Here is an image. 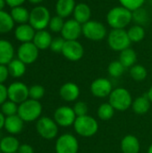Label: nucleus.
<instances>
[{
    "label": "nucleus",
    "instance_id": "obj_1",
    "mask_svg": "<svg viewBox=\"0 0 152 153\" xmlns=\"http://www.w3.org/2000/svg\"><path fill=\"white\" fill-rule=\"evenodd\" d=\"M133 20V12L124 6H116L107 14V22L113 29H124Z\"/></svg>",
    "mask_w": 152,
    "mask_h": 153
},
{
    "label": "nucleus",
    "instance_id": "obj_2",
    "mask_svg": "<svg viewBox=\"0 0 152 153\" xmlns=\"http://www.w3.org/2000/svg\"><path fill=\"white\" fill-rule=\"evenodd\" d=\"M42 105L39 100L28 99L22 103L19 104L17 115L26 123L37 121L41 117Z\"/></svg>",
    "mask_w": 152,
    "mask_h": 153
},
{
    "label": "nucleus",
    "instance_id": "obj_3",
    "mask_svg": "<svg viewBox=\"0 0 152 153\" xmlns=\"http://www.w3.org/2000/svg\"><path fill=\"white\" fill-rule=\"evenodd\" d=\"M74 131L82 137H91L99 131V123L91 116L77 117L73 124Z\"/></svg>",
    "mask_w": 152,
    "mask_h": 153
},
{
    "label": "nucleus",
    "instance_id": "obj_4",
    "mask_svg": "<svg viewBox=\"0 0 152 153\" xmlns=\"http://www.w3.org/2000/svg\"><path fill=\"white\" fill-rule=\"evenodd\" d=\"M133 98L130 91L125 88L114 89L108 97V102L116 111H125L132 107Z\"/></svg>",
    "mask_w": 152,
    "mask_h": 153
},
{
    "label": "nucleus",
    "instance_id": "obj_5",
    "mask_svg": "<svg viewBox=\"0 0 152 153\" xmlns=\"http://www.w3.org/2000/svg\"><path fill=\"white\" fill-rule=\"evenodd\" d=\"M58 125L48 117H41L36 122V131L45 140H53L58 134Z\"/></svg>",
    "mask_w": 152,
    "mask_h": 153
},
{
    "label": "nucleus",
    "instance_id": "obj_6",
    "mask_svg": "<svg viewBox=\"0 0 152 153\" xmlns=\"http://www.w3.org/2000/svg\"><path fill=\"white\" fill-rule=\"evenodd\" d=\"M50 19V13L47 7L36 6L30 12L29 23L35 30H42L48 26Z\"/></svg>",
    "mask_w": 152,
    "mask_h": 153
},
{
    "label": "nucleus",
    "instance_id": "obj_7",
    "mask_svg": "<svg viewBox=\"0 0 152 153\" xmlns=\"http://www.w3.org/2000/svg\"><path fill=\"white\" fill-rule=\"evenodd\" d=\"M108 42L111 49L118 52L130 48L131 44L127 31L124 29H113L108 34Z\"/></svg>",
    "mask_w": 152,
    "mask_h": 153
},
{
    "label": "nucleus",
    "instance_id": "obj_8",
    "mask_svg": "<svg viewBox=\"0 0 152 153\" xmlns=\"http://www.w3.org/2000/svg\"><path fill=\"white\" fill-rule=\"evenodd\" d=\"M78 139L72 134H63L56 141V153H78L79 152Z\"/></svg>",
    "mask_w": 152,
    "mask_h": 153
},
{
    "label": "nucleus",
    "instance_id": "obj_9",
    "mask_svg": "<svg viewBox=\"0 0 152 153\" xmlns=\"http://www.w3.org/2000/svg\"><path fill=\"white\" fill-rule=\"evenodd\" d=\"M82 34L90 40H101L107 35V28L104 24L97 21H89L82 24Z\"/></svg>",
    "mask_w": 152,
    "mask_h": 153
},
{
    "label": "nucleus",
    "instance_id": "obj_10",
    "mask_svg": "<svg viewBox=\"0 0 152 153\" xmlns=\"http://www.w3.org/2000/svg\"><path fill=\"white\" fill-rule=\"evenodd\" d=\"M8 100L21 104L29 98V87L22 82H13L7 87Z\"/></svg>",
    "mask_w": 152,
    "mask_h": 153
},
{
    "label": "nucleus",
    "instance_id": "obj_11",
    "mask_svg": "<svg viewBox=\"0 0 152 153\" xmlns=\"http://www.w3.org/2000/svg\"><path fill=\"white\" fill-rule=\"evenodd\" d=\"M76 115L73 108L69 106H61L54 112V120L61 127H69L73 126Z\"/></svg>",
    "mask_w": 152,
    "mask_h": 153
},
{
    "label": "nucleus",
    "instance_id": "obj_12",
    "mask_svg": "<svg viewBox=\"0 0 152 153\" xmlns=\"http://www.w3.org/2000/svg\"><path fill=\"white\" fill-rule=\"evenodd\" d=\"M39 48L33 42L22 43L17 50L18 59L22 61L25 65L34 63L39 56Z\"/></svg>",
    "mask_w": 152,
    "mask_h": 153
},
{
    "label": "nucleus",
    "instance_id": "obj_13",
    "mask_svg": "<svg viewBox=\"0 0 152 153\" xmlns=\"http://www.w3.org/2000/svg\"><path fill=\"white\" fill-rule=\"evenodd\" d=\"M62 54L66 59L76 62L83 56L84 49L82 45L77 40H65Z\"/></svg>",
    "mask_w": 152,
    "mask_h": 153
},
{
    "label": "nucleus",
    "instance_id": "obj_14",
    "mask_svg": "<svg viewBox=\"0 0 152 153\" xmlns=\"http://www.w3.org/2000/svg\"><path fill=\"white\" fill-rule=\"evenodd\" d=\"M113 85L111 82L107 78H98L94 80L90 84L91 94L99 99L109 97L113 91Z\"/></svg>",
    "mask_w": 152,
    "mask_h": 153
},
{
    "label": "nucleus",
    "instance_id": "obj_15",
    "mask_svg": "<svg viewBox=\"0 0 152 153\" xmlns=\"http://www.w3.org/2000/svg\"><path fill=\"white\" fill-rule=\"evenodd\" d=\"M82 27L81 23L74 19L66 21L61 31L62 38H64L65 40H77L81 33H82Z\"/></svg>",
    "mask_w": 152,
    "mask_h": 153
},
{
    "label": "nucleus",
    "instance_id": "obj_16",
    "mask_svg": "<svg viewBox=\"0 0 152 153\" xmlns=\"http://www.w3.org/2000/svg\"><path fill=\"white\" fill-rule=\"evenodd\" d=\"M81 94L79 86L72 82H65L63 84L59 90V95L62 100L67 102H73L78 100Z\"/></svg>",
    "mask_w": 152,
    "mask_h": 153
},
{
    "label": "nucleus",
    "instance_id": "obj_17",
    "mask_svg": "<svg viewBox=\"0 0 152 153\" xmlns=\"http://www.w3.org/2000/svg\"><path fill=\"white\" fill-rule=\"evenodd\" d=\"M36 34L35 29L30 23L19 24L14 30V36L22 43L32 42Z\"/></svg>",
    "mask_w": 152,
    "mask_h": 153
},
{
    "label": "nucleus",
    "instance_id": "obj_18",
    "mask_svg": "<svg viewBox=\"0 0 152 153\" xmlns=\"http://www.w3.org/2000/svg\"><path fill=\"white\" fill-rule=\"evenodd\" d=\"M24 123L25 122L18 115L5 117L4 129L10 135H16L22 132L23 127H24Z\"/></svg>",
    "mask_w": 152,
    "mask_h": 153
},
{
    "label": "nucleus",
    "instance_id": "obj_19",
    "mask_svg": "<svg viewBox=\"0 0 152 153\" xmlns=\"http://www.w3.org/2000/svg\"><path fill=\"white\" fill-rule=\"evenodd\" d=\"M120 148L123 153H139L141 150V143L135 135L127 134L122 139Z\"/></svg>",
    "mask_w": 152,
    "mask_h": 153
},
{
    "label": "nucleus",
    "instance_id": "obj_20",
    "mask_svg": "<svg viewBox=\"0 0 152 153\" xmlns=\"http://www.w3.org/2000/svg\"><path fill=\"white\" fill-rule=\"evenodd\" d=\"M14 56V48L6 39H0V65H7Z\"/></svg>",
    "mask_w": 152,
    "mask_h": 153
},
{
    "label": "nucleus",
    "instance_id": "obj_21",
    "mask_svg": "<svg viewBox=\"0 0 152 153\" xmlns=\"http://www.w3.org/2000/svg\"><path fill=\"white\" fill-rule=\"evenodd\" d=\"M20 142L14 135H7L0 140V152L3 153L17 152Z\"/></svg>",
    "mask_w": 152,
    "mask_h": 153
},
{
    "label": "nucleus",
    "instance_id": "obj_22",
    "mask_svg": "<svg viewBox=\"0 0 152 153\" xmlns=\"http://www.w3.org/2000/svg\"><path fill=\"white\" fill-rule=\"evenodd\" d=\"M73 13L75 21H77L81 24H84L85 22L90 21L91 15V10L87 4L80 3L75 5Z\"/></svg>",
    "mask_w": 152,
    "mask_h": 153
},
{
    "label": "nucleus",
    "instance_id": "obj_23",
    "mask_svg": "<svg viewBox=\"0 0 152 153\" xmlns=\"http://www.w3.org/2000/svg\"><path fill=\"white\" fill-rule=\"evenodd\" d=\"M52 39H53L50 33L45 30H37L32 42L39 50H45L50 48Z\"/></svg>",
    "mask_w": 152,
    "mask_h": 153
},
{
    "label": "nucleus",
    "instance_id": "obj_24",
    "mask_svg": "<svg viewBox=\"0 0 152 153\" xmlns=\"http://www.w3.org/2000/svg\"><path fill=\"white\" fill-rule=\"evenodd\" d=\"M75 5L74 0H57L56 4V12L60 17L65 18L73 13Z\"/></svg>",
    "mask_w": 152,
    "mask_h": 153
},
{
    "label": "nucleus",
    "instance_id": "obj_25",
    "mask_svg": "<svg viewBox=\"0 0 152 153\" xmlns=\"http://www.w3.org/2000/svg\"><path fill=\"white\" fill-rule=\"evenodd\" d=\"M151 106V102L146 94V95H142V96L136 98L133 101L132 108L135 114L144 115L150 110Z\"/></svg>",
    "mask_w": 152,
    "mask_h": 153
},
{
    "label": "nucleus",
    "instance_id": "obj_26",
    "mask_svg": "<svg viewBox=\"0 0 152 153\" xmlns=\"http://www.w3.org/2000/svg\"><path fill=\"white\" fill-rule=\"evenodd\" d=\"M7 68L10 76L13 78H20L26 73V65L20 59H13L8 65Z\"/></svg>",
    "mask_w": 152,
    "mask_h": 153
},
{
    "label": "nucleus",
    "instance_id": "obj_27",
    "mask_svg": "<svg viewBox=\"0 0 152 153\" xmlns=\"http://www.w3.org/2000/svg\"><path fill=\"white\" fill-rule=\"evenodd\" d=\"M119 61L125 68H129V67L131 68L132 66L136 65V61H137L136 52L130 48L121 51L119 56Z\"/></svg>",
    "mask_w": 152,
    "mask_h": 153
},
{
    "label": "nucleus",
    "instance_id": "obj_28",
    "mask_svg": "<svg viewBox=\"0 0 152 153\" xmlns=\"http://www.w3.org/2000/svg\"><path fill=\"white\" fill-rule=\"evenodd\" d=\"M10 14L14 22H17L19 24L27 23L30 20V12L22 6L11 8Z\"/></svg>",
    "mask_w": 152,
    "mask_h": 153
},
{
    "label": "nucleus",
    "instance_id": "obj_29",
    "mask_svg": "<svg viewBox=\"0 0 152 153\" xmlns=\"http://www.w3.org/2000/svg\"><path fill=\"white\" fill-rule=\"evenodd\" d=\"M14 21L11 14L5 11H0V33H7L13 29Z\"/></svg>",
    "mask_w": 152,
    "mask_h": 153
},
{
    "label": "nucleus",
    "instance_id": "obj_30",
    "mask_svg": "<svg viewBox=\"0 0 152 153\" xmlns=\"http://www.w3.org/2000/svg\"><path fill=\"white\" fill-rule=\"evenodd\" d=\"M116 112V109L112 107V105L109 102L103 103L98 108L97 115L98 117L103 121H108L112 119Z\"/></svg>",
    "mask_w": 152,
    "mask_h": 153
},
{
    "label": "nucleus",
    "instance_id": "obj_31",
    "mask_svg": "<svg viewBox=\"0 0 152 153\" xmlns=\"http://www.w3.org/2000/svg\"><path fill=\"white\" fill-rule=\"evenodd\" d=\"M131 42H140L145 37V30L141 25H134L127 30Z\"/></svg>",
    "mask_w": 152,
    "mask_h": 153
},
{
    "label": "nucleus",
    "instance_id": "obj_32",
    "mask_svg": "<svg viewBox=\"0 0 152 153\" xmlns=\"http://www.w3.org/2000/svg\"><path fill=\"white\" fill-rule=\"evenodd\" d=\"M130 75L136 82L144 81L147 78V69L142 65H134L130 68Z\"/></svg>",
    "mask_w": 152,
    "mask_h": 153
},
{
    "label": "nucleus",
    "instance_id": "obj_33",
    "mask_svg": "<svg viewBox=\"0 0 152 153\" xmlns=\"http://www.w3.org/2000/svg\"><path fill=\"white\" fill-rule=\"evenodd\" d=\"M125 67L122 65V63L119 60L111 62L108 67V72L109 75L114 78L120 77L125 73Z\"/></svg>",
    "mask_w": 152,
    "mask_h": 153
},
{
    "label": "nucleus",
    "instance_id": "obj_34",
    "mask_svg": "<svg viewBox=\"0 0 152 153\" xmlns=\"http://www.w3.org/2000/svg\"><path fill=\"white\" fill-rule=\"evenodd\" d=\"M18 107H19L18 104L13 102L12 100H7L4 103H3L0 106V111L5 117H10V116L17 115V113H18Z\"/></svg>",
    "mask_w": 152,
    "mask_h": 153
},
{
    "label": "nucleus",
    "instance_id": "obj_35",
    "mask_svg": "<svg viewBox=\"0 0 152 153\" xmlns=\"http://www.w3.org/2000/svg\"><path fill=\"white\" fill-rule=\"evenodd\" d=\"M45 95V88L42 85L35 84L29 88V98L39 100H41Z\"/></svg>",
    "mask_w": 152,
    "mask_h": 153
},
{
    "label": "nucleus",
    "instance_id": "obj_36",
    "mask_svg": "<svg viewBox=\"0 0 152 153\" xmlns=\"http://www.w3.org/2000/svg\"><path fill=\"white\" fill-rule=\"evenodd\" d=\"M65 22H64V18L60 17L59 15H56L50 19L48 26L53 32H61L65 25Z\"/></svg>",
    "mask_w": 152,
    "mask_h": 153
},
{
    "label": "nucleus",
    "instance_id": "obj_37",
    "mask_svg": "<svg viewBox=\"0 0 152 153\" xmlns=\"http://www.w3.org/2000/svg\"><path fill=\"white\" fill-rule=\"evenodd\" d=\"M119 2L122 4V6L133 12L141 8L143 5L145 0H119Z\"/></svg>",
    "mask_w": 152,
    "mask_h": 153
},
{
    "label": "nucleus",
    "instance_id": "obj_38",
    "mask_svg": "<svg viewBox=\"0 0 152 153\" xmlns=\"http://www.w3.org/2000/svg\"><path fill=\"white\" fill-rule=\"evenodd\" d=\"M133 20H134L137 23L142 24L147 22L148 20V13L147 11L142 9V7L133 12Z\"/></svg>",
    "mask_w": 152,
    "mask_h": 153
},
{
    "label": "nucleus",
    "instance_id": "obj_39",
    "mask_svg": "<svg viewBox=\"0 0 152 153\" xmlns=\"http://www.w3.org/2000/svg\"><path fill=\"white\" fill-rule=\"evenodd\" d=\"M73 111L76 115V117H82L88 115V105L84 101H77L73 106Z\"/></svg>",
    "mask_w": 152,
    "mask_h": 153
},
{
    "label": "nucleus",
    "instance_id": "obj_40",
    "mask_svg": "<svg viewBox=\"0 0 152 153\" xmlns=\"http://www.w3.org/2000/svg\"><path fill=\"white\" fill-rule=\"evenodd\" d=\"M65 39L64 38H56L52 39L50 49L55 53H62L64 45H65Z\"/></svg>",
    "mask_w": 152,
    "mask_h": 153
},
{
    "label": "nucleus",
    "instance_id": "obj_41",
    "mask_svg": "<svg viewBox=\"0 0 152 153\" xmlns=\"http://www.w3.org/2000/svg\"><path fill=\"white\" fill-rule=\"evenodd\" d=\"M9 76H10V74H9L7 65H0V83L4 84V82L8 79Z\"/></svg>",
    "mask_w": 152,
    "mask_h": 153
},
{
    "label": "nucleus",
    "instance_id": "obj_42",
    "mask_svg": "<svg viewBox=\"0 0 152 153\" xmlns=\"http://www.w3.org/2000/svg\"><path fill=\"white\" fill-rule=\"evenodd\" d=\"M8 100V93H7V87L4 84L0 83V106Z\"/></svg>",
    "mask_w": 152,
    "mask_h": 153
},
{
    "label": "nucleus",
    "instance_id": "obj_43",
    "mask_svg": "<svg viewBox=\"0 0 152 153\" xmlns=\"http://www.w3.org/2000/svg\"><path fill=\"white\" fill-rule=\"evenodd\" d=\"M18 153H34V149L30 144L28 143H23L21 144L19 149H18Z\"/></svg>",
    "mask_w": 152,
    "mask_h": 153
},
{
    "label": "nucleus",
    "instance_id": "obj_44",
    "mask_svg": "<svg viewBox=\"0 0 152 153\" xmlns=\"http://www.w3.org/2000/svg\"><path fill=\"white\" fill-rule=\"evenodd\" d=\"M25 2V0H5V3L11 8L22 6V4Z\"/></svg>",
    "mask_w": 152,
    "mask_h": 153
},
{
    "label": "nucleus",
    "instance_id": "obj_45",
    "mask_svg": "<svg viewBox=\"0 0 152 153\" xmlns=\"http://www.w3.org/2000/svg\"><path fill=\"white\" fill-rule=\"evenodd\" d=\"M4 122H5V116L0 111V131L4 127Z\"/></svg>",
    "mask_w": 152,
    "mask_h": 153
},
{
    "label": "nucleus",
    "instance_id": "obj_46",
    "mask_svg": "<svg viewBox=\"0 0 152 153\" xmlns=\"http://www.w3.org/2000/svg\"><path fill=\"white\" fill-rule=\"evenodd\" d=\"M147 96H148V98L150 99L151 102L152 103V86L149 89V91H148V92H147Z\"/></svg>",
    "mask_w": 152,
    "mask_h": 153
},
{
    "label": "nucleus",
    "instance_id": "obj_47",
    "mask_svg": "<svg viewBox=\"0 0 152 153\" xmlns=\"http://www.w3.org/2000/svg\"><path fill=\"white\" fill-rule=\"evenodd\" d=\"M5 4H6L5 0H0V11H3L4 10Z\"/></svg>",
    "mask_w": 152,
    "mask_h": 153
},
{
    "label": "nucleus",
    "instance_id": "obj_48",
    "mask_svg": "<svg viewBox=\"0 0 152 153\" xmlns=\"http://www.w3.org/2000/svg\"><path fill=\"white\" fill-rule=\"evenodd\" d=\"M30 3H31V4H39V3H41L43 0H28Z\"/></svg>",
    "mask_w": 152,
    "mask_h": 153
},
{
    "label": "nucleus",
    "instance_id": "obj_49",
    "mask_svg": "<svg viewBox=\"0 0 152 153\" xmlns=\"http://www.w3.org/2000/svg\"><path fill=\"white\" fill-rule=\"evenodd\" d=\"M147 153H152V143L150 145V147H149V149H148V152Z\"/></svg>",
    "mask_w": 152,
    "mask_h": 153
},
{
    "label": "nucleus",
    "instance_id": "obj_50",
    "mask_svg": "<svg viewBox=\"0 0 152 153\" xmlns=\"http://www.w3.org/2000/svg\"><path fill=\"white\" fill-rule=\"evenodd\" d=\"M13 153H18V152H13Z\"/></svg>",
    "mask_w": 152,
    "mask_h": 153
}]
</instances>
